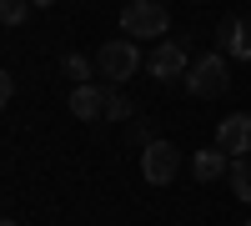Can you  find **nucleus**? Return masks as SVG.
<instances>
[{
	"instance_id": "1",
	"label": "nucleus",
	"mask_w": 251,
	"mask_h": 226,
	"mask_svg": "<svg viewBox=\"0 0 251 226\" xmlns=\"http://www.w3.org/2000/svg\"><path fill=\"white\" fill-rule=\"evenodd\" d=\"M226 86H231V66H226L221 50H206V55L191 60V71H186V91H191V96L211 100V96H221Z\"/></svg>"
},
{
	"instance_id": "2",
	"label": "nucleus",
	"mask_w": 251,
	"mask_h": 226,
	"mask_svg": "<svg viewBox=\"0 0 251 226\" xmlns=\"http://www.w3.org/2000/svg\"><path fill=\"white\" fill-rule=\"evenodd\" d=\"M166 30H171V15H166L161 0H131L121 10V35H131V40H151Z\"/></svg>"
},
{
	"instance_id": "3",
	"label": "nucleus",
	"mask_w": 251,
	"mask_h": 226,
	"mask_svg": "<svg viewBox=\"0 0 251 226\" xmlns=\"http://www.w3.org/2000/svg\"><path fill=\"white\" fill-rule=\"evenodd\" d=\"M96 71H100V75H111V86L131 80V75L141 71V46H136L131 35L106 40V46H100V55H96Z\"/></svg>"
},
{
	"instance_id": "4",
	"label": "nucleus",
	"mask_w": 251,
	"mask_h": 226,
	"mask_svg": "<svg viewBox=\"0 0 251 226\" xmlns=\"http://www.w3.org/2000/svg\"><path fill=\"white\" fill-rule=\"evenodd\" d=\"M181 171V151L171 146V141H151V146H141V176L151 181V186H166V181H176Z\"/></svg>"
},
{
	"instance_id": "5",
	"label": "nucleus",
	"mask_w": 251,
	"mask_h": 226,
	"mask_svg": "<svg viewBox=\"0 0 251 226\" xmlns=\"http://www.w3.org/2000/svg\"><path fill=\"white\" fill-rule=\"evenodd\" d=\"M146 71H151V80H186V46L181 40H161V46L146 55Z\"/></svg>"
},
{
	"instance_id": "6",
	"label": "nucleus",
	"mask_w": 251,
	"mask_h": 226,
	"mask_svg": "<svg viewBox=\"0 0 251 226\" xmlns=\"http://www.w3.org/2000/svg\"><path fill=\"white\" fill-rule=\"evenodd\" d=\"M216 146L226 156H251V116H226L216 126Z\"/></svg>"
},
{
	"instance_id": "7",
	"label": "nucleus",
	"mask_w": 251,
	"mask_h": 226,
	"mask_svg": "<svg viewBox=\"0 0 251 226\" xmlns=\"http://www.w3.org/2000/svg\"><path fill=\"white\" fill-rule=\"evenodd\" d=\"M216 40H221V50H231V60H251V20L226 15L216 25Z\"/></svg>"
},
{
	"instance_id": "8",
	"label": "nucleus",
	"mask_w": 251,
	"mask_h": 226,
	"mask_svg": "<svg viewBox=\"0 0 251 226\" xmlns=\"http://www.w3.org/2000/svg\"><path fill=\"white\" fill-rule=\"evenodd\" d=\"M106 96H111V86H75L71 91V116H80V121H100L106 116Z\"/></svg>"
},
{
	"instance_id": "9",
	"label": "nucleus",
	"mask_w": 251,
	"mask_h": 226,
	"mask_svg": "<svg viewBox=\"0 0 251 226\" xmlns=\"http://www.w3.org/2000/svg\"><path fill=\"white\" fill-rule=\"evenodd\" d=\"M226 171H231V156H226L221 146H201V151H191V176H196V181H221Z\"/></svg>"
},
{
	"instance_id": "10",
	"label": "nucleus",
	"mask_w": 251,
	"mask_h": 226,
	"mask_svg": "<svg viewBox=\"0 0 251 226\" xmlns=\"http://www.w3.org/2000/svg\"><path fill=\"white\" fill-rule=\"evenodd\" d=\"M231 196L251 201V156H231Z\"/></svg>"
},
{
	"instance_id": "11",
	"label": "nucleus",
	"mask_w": 251,
	"mask_h": 226,
	"mask_svg": "<svg viewBox=\"0 0 251 226\" xmlns=\"http://www.w3.org/2000/svg\"><path fill=\"white\" fill-rule=\"evenodd\" d=\"M60 71H66L75 86H86V80H91V60H86V55H66V60H60Z\"/></svg>"
},
{
	"instance_id": "12",
	"label": "nucleus",
	"mask_w": 251,
	"mask_h": 226,
	"mask_svg": "<svg viewBox=\"0 0 251 226\" xmlns=\"http://www.w3.org/2000/svg\"><path fill=\"white\" fill-rule=\"evenodd\" d=\"M131 111H136V106H131V100H126L116 86H111V96H106V116H111V121H126Z\"/></svg>"
},
{
	"instance_id": "13",
	"label": "nucleus",
	"mask_w": 251,
	"mask_h": 226,
	"mask_svg": "<svg viewBox=\"0 0 251 226\" xmlns=\"http://www.w3.org/2000/svg\"><path fill=\"white\" fill-rule=\"evenodd\" d=\"M25 10H30V0H0V20H5V25H20Z\"/></svg>"
},
{
	"instance_id": "14",
	"label": "nucleus",
	"mask_w": 251,
	"mask_h": 226,
	"mask_svg": "<svg viewBox=\"0 0 251 226\" xmlns=\"http://www.w3.org/2000/svg\"><path fill=\"white\" fill-rule=\"evenodd\" d=\"M131 136L141 141V146H151V141H156V121H136V126H131Z\"/></svg>"
},
{
	"instance_id": "15",
	"label": "nucleus",
	"mask_w": 251,
	"mask_h": 226,
	"mask_svg": "<svg viewBox=\"0 0 251 226\" xmlns=\"http://www.w3.org/2000/svg\"><path fill=\"white\" fill-rule=\"evenodd\" d=\"M10 96H15V75H0V100L10 106Z\"/></svg>"
},
{
	"instance_id": "16",
	"label": "nucleus",
	"mask_w": 251,
	"mask_h": 226,
	"mask_svg": "<svg viewBox=\"0 0 251 226\" xmlns=\"http://www.w3.org/2000/svg\"><path fill=\"white\" fill-rule=\"evenodd\" d=\"M30 5H35V10H46V5H55V0H30Z\"/></svg>"
},
{
	"instance_id": "17",
	"label": "nucleus",
	"mask_w": 251,
	"mask_h": 226,
	"mask_svg": "<svg viewBox=\"0 0 251 226\" xmlns=\"http://www.w3.org/2000/svg\"><path fill=\"white\" fill-rule=\"evenodd\" d=\"M0 226H15V221H0Z\"/></svg>"
},
{
	"instance_id": "18",
	"label": "nucleus",
	"mask_w": 251,
	"mask_h": 226,
	"mask_svg": "<svg viewBox=\"0 0 251 226\" xmlns=\"http://www.w3.org/2000/svg\"><path fill=\"white\" fill-rule=\"evenodd\" d=\"M246 226H251V221H246Z\"/></svg>"
}]
</instances>
